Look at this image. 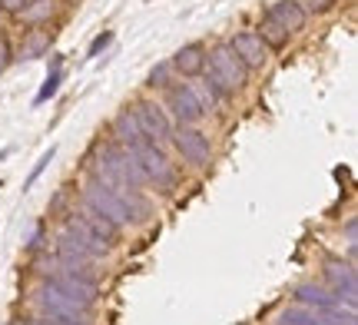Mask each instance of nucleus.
Masks as SVG:
<instances>
[{"instance_id": "obj_1", "label": "nucleus", "mask_w": 358, "mask_h": 325, "mask_svg": "<svg viewBox=\"0 0 358 325\" xmlns=\"http://www.w3.org/2000/svg\"><path fill=\"white\" fill-rule=\"evenodd\" d=\"M43 282L53 289H60L66 299L80 302L83 309H93L96 305V296H100V282L96 275L90 273V266H64L57 259H47L43 262Z\"/></svg>"}, {"instance_id": "obj_2", "label": "nucleus", "mask_w": 358, "mask_h": 325, "mask_svg": "<svg viewBox=\"0 0 358 325\" xmlns=\"http://www.w3.org/2000/svg\"><path fill=\"white\" fill-rule=\"evenodd\" d=\"M206 66L209 70H203L206 77L216 83L219 90L226 93V96H236L239 90H245V83H249V66L232 53V47L229 43H219V47H213L209 50V60H206Z\"/></svg>"}, {"instance_id": "obj_3", "label": "nucleus", "mask_w": 358, "mask_h": 325, "mask_svg": "<svg viewBox=\"0 0 358 325\" xmlns=\"http://www.w3.org/2000/svg\"><path fill=\"white\" fill-rule=\"evenodd\" d=\"M80 199H83V209L96 212V216H103L106 222H113L116 229H127V226H133V212H129L127 199L116 193V189L103 186L100 180H87V186H83Z\"/></svg>"}, {"instance_id": "obj_4", "label": "nucleus", "mask_w": 358, "mask_h": 325, "mask_svg": "<svg viewBox=\"0 0 358 325\" xmlns=\"http://www.w3.org/2000/svg\"><path fill=\"white\" fill-rule=\"evenodd\" d=\"M133 157H136L143 176H146V186H156L159 193H166V196L179 186V166L166 157V150H159V146L143 140V143L133 150Z\"/></svg>"}, {"instance_id": "obj_5", "label": "nucleus", "mask_w": 358, "mask_h": 325, "mask_svg": "<svg viewBox=\"0 0 358 325\" xmlns=\"http://www.w3.org/2000/svg\"><path fill=\"white\" fill-rule=\"evenodd\" d=\"M133 117H136V123H140L146 143L166 150L169 136H173V120L166 117L163 103H156V100H136V103H133Z\"/></svg>"}, {"instance_id": "obj_6", "label": "nucleus", "mask_w": 358, "mask_h": 325, "mask_svg": "<svg viewBox=\"0 0 358 325\" xmlns=\"http://www.w3.org/2000/svg\"><path fill=\"white\" fill-rule=\"evenodd\" d=\"M169 143L176 146V153L182 157V163L192 169H206L213 163V143L199 127H173Z\"/></svg>"}, {"instance_id": "obj_7", "label": "nucleus", "mask_w": 358, "mask_h": 325, "mask_svg": "<svg viewBox=\"0 0 358 325\" xmlns=\"http://www.w3.org/2000/svg\"><path fill=\"white\" fill-rule=\"evenodd\" d=\"M110 249H103V246H90L87 239H80L77 233H70V229H60L57 233V246H53V259L57 262H64V266H96V262L106 256Z\"/></svg>"}, {"instance_id": "obj_8", "label": "nucleus", "mask_w": 358, "mask_h": 325, "mask_svg": "<svg viewBox=\"0 0 358 325\" xmlns=\"http://www.w3.org/2000/svg\"><path fill=\"white\" fill-rule=\"evenodd\" d=\"M163 110L173 120V127H196L203 120V110L186 83H173L169 90H163Z\"/></svg>"}, {"instance_id": "obj_9", "label": "nucleus", "mask_w": 358, "mask_h": 325, "mask_svg": "<svg viewBox=\"0 0 358 325\" xmlns=\"http://www.w3.org/2000/svg\"><path fill=\"white\" fill-rule=\"evenodd\" d=\"M34 305H37L43 319H90V309H83L80 302L66 299L60 289L40 282L37 292H34Z\"/></svg>"}, {"instance_id": "obj_10", "label": "nucleus", "mask_w": 358, "mask_h": 325, "mask_svg": "<svg viewBox=\"0 0 358 325\" xmlns=\"http://www.w3.org/2000/svg\"><path fill=\"white\" fill-rule=\"evenodd\" d=\"M325 282H329V292H332L335 299L348 305V309H355L358 302V275H355V266L352 262H342V259H329L325 262Z\"/></svg>"}, {"instance_id": "obj_11", "label": "nucleus", "mask_w": 358, "mask_h": 325, "mask_svg": "<svg viewBox=\"0 0 358 325\" xmlns=\"http://www.w3.org/2000/svg\"><path fill=\"white\" fill-rule=\"evenodd\" d=\"M232 47V53L243 60L249 70H262V66L268 64V50H266V43L259 40L256 30H243V34H236L232 40H226Z\"/></svg>"}, {"instance_id": "obj_12", "label": "nucleus", "mask_w": 358, "mask_h": 325, "mask_svg": "<svg viewBox=\"0 0 358 325\" xmlns=\"http://www.w3.org/2000/svg\"><path fill=\"white\" fill-rule=\"evenodd\" d=\"M295 305H302V309H312V312H338V309H348V305H342V302L335 299L332 292L325 286H315V282H302V286L295 289Z\"/></svg>"}, {"instance_id": "obj_13", "label": "nucleus", "mask_w": 358, "mask_h": 325, "mask_svg": "<svg viewBox=\"0 0 358 325\" xmlns=\"http://www.w3.org/2000/svg\"><path fill=\"white\" fill-rule=\"evenodd\" d=\"M206 60H209V50H206L203 43H186V47H179V50L169 57V66H173L176 77L192 80L206 70Z\"/></svg>"}, {"instance_id": "obj_14", "label": "nucleus", "mask_w": 358, "mask_h": 325, "mask_svg": "<svg viewBox=\"0 0 358 325\" xmlns=\"http://www.w3.org/2000/svg\"><path fill=\"white\" fill-rule=\"evenodd\" d=\"M146 136H143L140 123H136V117H133V110H120L113 117V123H110V143L123 146V150H136V146L143 143Z\"/></svg>"}, {"instance_id": "obj_15", "label": "nucleus", "mask_w": 358, "mask_h": 325, "mask_svg": "<svg viewBox=\"0 0 358 325\" xmlns=\"http://www.w3.org/2000/svg\"><path fill=\"white\" fill-rule=\"evenodd\" d=\"M60 10V0H27L24 10L17 13V20L30 30V27H50L53 17Z\"/></svg>"}, {"instance_id": "obj_16", "label": "nucleus", "mask_w": 358, "mask_h": 325, "mask_svg": "<svg viewBox=\"0 0 358 325\" xmlns=\"http://www.w3.org/2000/svg\"><path fill=\"white\" fill-rule=\"evenodd\" d=\"M53 43V30L50 27H30L24 30V40H20V47H17V57L20 60H37L43 53L50 50Z\"/></svg>"}, {"instance_id": "obj_17", "label": "nucleus", "mask_w": 358, "mask_h": 325, "mask_svg": "<svg viewBox=\"0 0 358 325\" xmlns=\"http://www.w3.org/2000/svg\"><path fill=\"white\" fill-rule=\"evenodd\" d=\"M266 13L275 20V24L285 27L289 34H299V30H306V24H308V13L302 10L295 0H279V3H272Z\"/></svg>"}, {"instance_id": "obj_18", "label": "nucleus", "mask_w": 358, "mask_h": 325, "mask_svg": "<svg viewBox=\"0 0 358 325\" xmlns=\"http://www.w3.org/2000/svg\"><path fill=\"white\" fill-rule=\"evenodd\" d=\"M256 34H259V40L266 43L268 53H272V50H285V47H289V40H292V34H289V30H285L282 24H275L268 13H262V20H259V30H256Z\"/></svg>"}, {"instance_id": "obj_19", "label": "nucleus", "mask_w": 358, "mask_h": 325, "mask_svg": "<svg viewBox=\"0 0 358 325\" xmlns=\"http://www.w3.org/2000/svg\"><path fill=\"white\" fill-rule=\"evenodd\" d=\"M173 83H176V73H173L169 60L156 64L153 70H150V77H146V87H150V90H169Z\"/></svg>"}, {"instance_id": "obj_20", "label": "nucleus", "mask_w": 358, "mask_h": 325, "mask_svg": "<svg viewBox=\"0 0 358 325\" xmlns=\"http://www.w3.org/2000/svg\"><path fill=\"white\" fill-rule=\"evenodd\" d=\"M60 80H64V70H60V66H57V70H50V77H47V83H43V87H40V93H37V100H34V103H47V100H50L53 93L60 90Z\"/></svg>"}, {"instance_id": "obj_21", "label": "nucleus", "mask_w": 358, "mask_h": 325, "mask_svg": "<svg viewBox=\"0 0 358 325\" xmlns=\"http://www.w3.org/2000/svg\"><path fill=\"white\" fill-rule=\"evenodd\" d=\"M295 3H299V7H302V10L312 17V13H329L335 3H338V0H295Z\"/></svg>"}, {"instance_id": "obj_22", "label": "nucleus", "mask_w": 358, "mask_h": 325, "mask_svg": "<svg viewBox=\"0 0 358 325\" xmlns=\"http://www.w3.org/2000/svg\"><path fill=\"white\" fill-rule=\"evenodd\" d=\"M53 157H57V150H53V146H50V150H47V153H43V157H40V163H37V166H34V173H30V180H27V189H30V186H34V182L40 180V173H43V169H47V163H50Z\"/></svg>"}, {"instance_id": "obj_23", "label": "nucleus", "mask_w": 358, "mask_h": 325, "mask_svg": "<svg viewBox=\"0 0 358 325\" xmlns=\"http://www.w3.org/2000/svg\"><path fill=\"white\" fill-rule=\"evenodd\" d=\"M10 60H13V47H10V40L0 34V73L10 66Z\"/></svg>"}, {"instance_id": "obj_24", "label": "nucleus", "mask_w": 358, "mask_h": 325, "mask_svg": "<svg viewBox=\"0 0 358 325\" xmlns=\"http://www.w3.org/2000/svg\"><path fill=\"white\" fill-rule=\"evenodd\" d=\"M110 40H113V34H110V30H103L100 37H96L93 43H90V57H96L100 50H106V47H110Z\"/></svg>"}, {"instance_id": "obj_25", "label": "nucleus", "mask_w": 358, "mask_h": 325, "mask_svg": "<svg viewBox=\"0 0 358 325\" xmlns=\"http://www.w3.org/2000/svg\"><path fill=\"white\" fill-rule=\"evenodd\" d=\"M27 0H0V13H7V17H17V13L24 10Z\"/></svg>"}, {"instance_id": "obj_26", "label": "nucleus", "mask_w": 358, "mask_h": 325, "mask_svg": "<svg viewBox=\"0 0 358 325\" xmlns=\"http://www.w3.org/2000/svg\"><path fill=\"white\" fill-rule=\"evenodd\" d=\"M355 229H358V219L352 216V219L345 222V236H348V243H355Z\"/></svg>"}, {"instance_id": "obj_27", "label": "nucleus", "mask_w": 358, "mask_h": 325, "mask_svg": "<svg viewBox=\"0 0 358 325\" xmlns=\"http://www.w3.org/2000/svg\"><path fill=\"white\" fill-rule=\"evenodd\" d=\"M64 206H66V193H57V199L50 203V212H60Z\"/></svg>"}, {"instance_id": "obj_28", "label": "nucleus", "mask_w": 358, "mask_h": 325, "mask_svg": "<svg viewBox=\"0 0 358 325\" xmlns=\"http://www.w3.org/2000/svg\"><path fill=\"white\" fill-rule=\"evenodd\" d=\"M0 17H3V13H0Z\"/></svg>"}]
</instances>
